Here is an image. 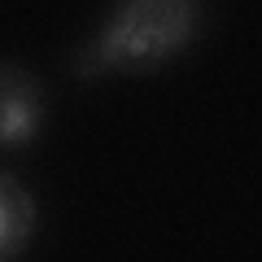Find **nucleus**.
Wrapping results in <instances>:
<instances>
[{"mask_svg": "<svg viewBox=\"0 0 262 262\" xmlns=\"http://www.w3.org/2000/svg\"><path fill=\"white\" fill-rule=\"evenodd\" d=\"M35 196L9 175L0 170V262H18L22 249L35 236Z\"/></svg>", "mask_w": 262, "mask_h": 262, "instance_id": "nucleus-3", "label": "nucleus"}, {"mask_svg": "<svg viewBox=\"0 0 262 262\" xmlns=\"http://www.w3.org/2000/svg\"><path fill=\"white\" fill-rule=\"evenodd\" d=\"M201 5L196 0H122L101 35L75 57L83 79L101 70H149L192 44Z\"/></svg>", "mask_w": 262, "mask_h": 262, "instance_id": "nucleus-1", "label": "nucleus"}, {"mask_svg": "<svg viewBox=\"0 0 262 262\" xmlns=\"http://www.w3.org/2000/svg\"><path fill=\"white\" fill-rule=\"evenodd\" d=\"M44 127V92L13 61H0V144H31Z\"/></svg>", "mask_w": 262, "mask_h": 262, "instance_id": "nucleus-2", "label": "nucleus"}]
</instances>
